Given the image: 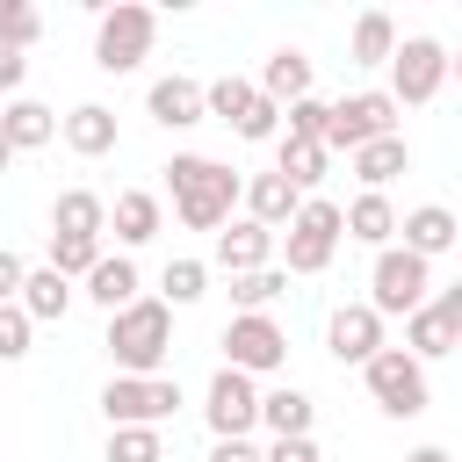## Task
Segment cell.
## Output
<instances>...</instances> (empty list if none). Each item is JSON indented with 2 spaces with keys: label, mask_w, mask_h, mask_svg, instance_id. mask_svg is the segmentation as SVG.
I'll return each instance as SVG.
<instances>
[{
  "label": "cell",
  "mask_w": 462,
  "mask_h": 462,
  "mask_svg": "<svg viewBox=\"0 0 462 462\" xmlns=\"http://www.w3.org/2000/svg\"><path fill=\"white\" fill-rule=\"evenodd\" d=\"M209 462H260V448H253V440H217Z\"/></svg>",
  "instance_id": "cell-43"
},
{
  "label": "cell",
  "mask_w": 462,
  "mask_h": 462,
  "mask_svg": "<svg viewBox=\"0 0 462 462\" xmlns=\"http://www.w3.org/2000/svg\"><path fill=\"white\" fill-rule=\"evenodd\" d=\"M108 224H116V238H123V245H152V238H159V195L123 188V195L108 202Z\"/></svg>",
  "instance_id": "cell-27"
},
{
  "label": "cell",
  "mask_w": 462,
  "mask_h": 462,
  "mask_svg": "<svg viewBox=\"0 0 462 462\" xmlns=\"http://www.w3.org/2000/svg\"><path fill=\"white\" fill-rule=\"evenodd\" d=\"M0 137H7L14 152H36V144H51V137H58V116H51L43 101H29V94H14V101L0 108Z\"/></svg>",
  "instance_id": "cell-26"
},
{
  "label": "cell",
  "mask_w": 462,
  "mask_h": 462,
  "mask_svg": "<svg viewBox=\"0 0 462 462\" xmlns=\"http://www.w3.org/2000/svg\"><path fill=\"white\" fill-rule=\"evenodd\" d=\"M397 231H404V253H419L426 267H433L448 245H462V224H455V209H440V202L404 209V217H397Z\"/></svg>",
  "instance_id": "cell-14"
},
{
  "label": "cell",
  "mask_w": 462,
  "mask_h": 462,
  "mask_svg": "<svg viewBox=\"0 0 462 462\" xmlns=\"http://www.w3.org/2000/svg\"><path fill=\"white\" fill-rule=\"evenodd\" d=\"M14 303L29 310V325H58V318L72 310V282H65L58 267H29V282H22Z\"/></svg>",
  "instance_id": "cell-24"
},
{
  "label": "cell",
  "mask_w": 462,
  "mask_h": 462,
  "mask_svg": "<svg viewBox=\"0 0 462 462\" xmlns=\"http://www.w3.org/2000/svg\"><path fill=\"white\" fill-rule=\"evenodd\" d=\"M433 310H440V318H448V325H455V332H462V282H448V289H440V296H433Z\"/></svg>",
  "instance_id": "cell-42"
},
{
  "label": "cell",
  "mask_w": 462,
  "mask_h": 462,
  "mask_svg": "<svg viewBox=\"0 0 462 462\" xmlns=\"http://www.w3.org/2000/svg\"><path fill=\"white\" fill-rule=\"evenodd\" d=\"M108 462H166L159 426H108Z\"/></svg>",
  "instance_id": "cell-31"
},
{
  "label": "cell",
  "mask_w": 462,
  "mask_h": 462,
  "mask_svg": "<svg viewBox=\"0 0 462 462\" xmlns=\"http://www.w3.org/2000/svg\"><path fill=\"white\" fill-rule=\"evenodd\" d=\"M152 36H159V14L137 7V0H116V7H101V22H94V65H101V72H137V65L152 58Z\"/></svg>",
  "instance_id": "cell-5"
},
{
  "label": "cell",
  "mask_w": 462,
  "mask_h": 462,
  "mask_svg": "<svg viewBox=\"0 0 462 462\" xmlns=\"http://www.w3.org/2000/svg\"><path fill=\"white\" fill-rule=\"evenodd\" d=\"M325 354H332L339 368H368V361L383 354V318H375L368 303H339L332 325H325Z\"/></svg>",
  "instance_id": "cell-12"
},
{
  "label": "cell",
  "mask_w": 462,
  "mask_h": 462,
  "mask_svg": "<svg viewBox=\"0 0 462 462\" xmlns=\"http://www.w3.org/2000/svg\"><path fill=\"white\" fill-rule=\"evenodd\" d=\"M253 87H260V94H267L274 108H289V101H303V94H310V58L282 43V51H274V58L260 65V79H253Z\"/></svg>",
  "instance_id": "cell-20"
},
{
  "label": "cell",
  "mask_w": 462,
  "mask_h": 462,
  "mask_svg": "<svg viewBox=\"0 0 462 462\" xmlns=\"http://www.w3.org/2000/svg\"><path fill=\"white\" fill-rule=\"evenodd\" d=\"M361 375H368V397H375L390 419H419V411L433 404V390H426V368H419L404 346H383V354H375Z\"/></svg>",
  "instance_id": "cell-9"
},
{
  "label": "cell",
  "mask_w": 462,
  "mask_h": 462,
  "mask_svg": "<svg viewBox=\"0 0 462 462\" xmlns=\"http://www.w3.org/2000/svg\"><path fill=\"white\" fill-rule=\"evenodd\" d=\"M346 224H339V202L325 195H303V209L289 217V238H282V274H325L332 253H339Z\"/></svg>",
  "instance_id": "cell-3"
},
{
  "label": "cell",
  "mask_w": 462,
  "mask_h": 462,
  "mask_svg": "<svg viewBox=\"0 0 462 462\" xmlns=\"http://www.w3.org/2000/svg\"><path fill=\"white\" fill-rule=\"evenodd\" d=\"M7 166H14V144H7V137H0V173H7Z\"/></svg>",
  "instance_id": "cell-45"
},
{
  "label": "cell",
  "mask_w": 462,
  "mask_h": 462,
  "mask_svg": "<svg viewBox=\"0 0 462 462\" xmlns=\"http://www.w3.org/2000/svg\"><path fill=\"white\" fill-rule=\"evenodd\" d=\"M29 339H36L29 310H22V303H0V361H22V354H29Z\"/></svg>",
  "instance_id": "cell-37"
},
{
  "label": "cell",
  "mask_w": 462,
  "mask_h": 462,
  "mask_svg": "<svg viewBox=\"0 0 462 462\" xmlns=\"http://www.w3.org/2000/svg\"><path fill=\"white\" fill-rule=\"evenodd\" d=\"M339 224H346V238H354V245H375V253L397 238V209H390V195H368V188L339 209Z\"/></svg>",
  "instance_id": "cell-18"
},
{
  "label": "cell",
  "mask_w": 462,
  "mask_h": 462,
  "mask_svg": "<svg viewBox=\"0 0 462 462\" xmlns=\"http://www.w3.org/2000/svg\"><path fill=\"white\" fill-rule=\"evenodd\" d=\"M253 101H260V87H253V79H238V72H224V79H209V87H202V108H209L217 123H238Z\"/></svg>",
  "instance_id": "cell-30"
},
{
  "label": "cell",
  "mask_w": 462,
  "mask_h": 462,
  "mask_svg": "<svg viewBox=\"0 0 462 462\" xmlns=\"http://www.w3.org/2000/svg\"><path fill=\"white\" fill-rule=\"evenodd\" d=\"M448 79H462V51H455V58H448Z\"/></svg>",
  "instance_id": "cell-46"
},
{
  "label": "cell",
  "mask_w": 462,
  "mask_h": 462,
  "mask_svg": "<svg viewBox=\"0 0 462 462\" xmlns=\"http://www.w3.org/2000/svg\"><path fill=\"white\" fill-rule=\"evenodd\" d=\"M159 289H166V310H173V303H202V289H209V267L180 253V260H166V274H159Z\"/></svg>",
  "instance_id": "cell-34"
},
{
  "label": "cell",
  "mask_w": 462,
  "mask_h": 462,
  "mask_svg": "<svg viewBox=\"0 0 462 462\" xmlns=\"http://www.w3.org/2000/svg\"><path fill=\"white\" fill-rule=\"evenodd\" d=\"M65 144L79 152V159H101V152H116V108H101V101H79L65 123Z\"/></svg>",
  "instance_id": "cell-21"
},
{
  "label": "cell",
  "mask_w": 462,
  "mask_h": 462,
  "mask_svg": "<svg viewBox=\"0 0 462 462\" xmlns=\"http://www.w3.org/2000/svg\"><path fill=\"white\" fill-rule=\"evenodd\" d=\"M144 116H152L159 130H195V123H209V108H202V79H188V72H166V79H152V94H144Z\"/></svg>",
  "instance_id": "cell-13"
},
{
  "label": "cell",
  "mask_w": 462,
  "mask_h": 462,
  "mask_svg": "<svg viewBox=\"0 0 462 462\" xmlns=\"http://www.w3.org/2000/svg\"><path fill=\"white\" fill-rule=\"evenodd\" d=\"M282 289H289V274H282V267H253V274H231V303H238V310H267Z\"/></svg>",
  "instance_id": "cell-35"
},
{
  "label": "cell",
  "mask_w": 462,
  "mask_h": 462,
  "mask_svg": "<svg viewBox=\"0 0 462 462\" xmlns=\"http://www.w3.org/2000/svg\"><path fill=\"white\" fill-rule=\"evenodd\" d=\"M289 361V332L267 318V310H238L231 325H224V368H238V375H274Z\"/></svg>",
  "instance_id": "cell-8"
},
{
  "label": "cell",
  "mask_w": 462,
  "mask_h": 462,
  "mask_svg": "<svg viewBox=\"0 0 462 462\" xmlns=\"http://www.w3.org/2000/svg\"><path fill=\"white\" fill-rule=\"evenodd\" d=\"M101 346H108L116 375H159V361L173 354V310H166V296H137L130 310H116Z\"/></svg>",
  "instance_id": "cell-2"
},
{
  "label": "cell",
  "mask_w": 462,
  "mask_h": 462,
  "mask_svg": "<svg viewBox=\"0 0 462 462\" xmlns=\"http://www.w3.org/2000/svg\"><path fill=\"white\" fill-rule=\"evenodd\" d=\"M404 462H455V455H448V448H411Z\"/></svg>",
  "instance_id": "cell-44"
},
{
  "label": "cell",
  "mask_w": 462,
  "mask_h": 462,
  "mask_svg": "<svg viewBox=\"0 0 462 462\" xmlns=\"http://www.w3.org/2000/svg\"><path fill=\"white\" fill-rule=\"evenodd\" d=\"M354 159V180L368 188V195H383L397 173H411V144L404 137H375V144H361V152H346Z\"/></svg>",
  "instance_id": "cell-17"
},
{
  "label": "cell",
  "mask_w": 462,
  "mask_h": 462,
  "mask_svg": "<svg viewBox=\"0 0 462 462\" xmlns=\"http://www.w3.org/2000/svg\"><path fill=\"white\" fill-rule=\"evenodd\" d=\"M94 260H101V238H65V231H51V260H43V267H58L65 282H87Z\"/></svg>",
  "instance_id": "cell-33"
},
{
  "label": "cell",
  "mask_w": 462,
  "mask_h": 462,
  "mask_svg": "<svg viewBox=\"0 0 462 462\" xmlns=\"http://www.w3.org/2000/svg\"><path fill=\"white\" fill-rule=\"evenodd\" d=\"M166 188H173V209H180L188 231L231 224V202L245 195V180H238L224 159H202V152H173V159H166Z\"/></svg>",
  "instance_id": "cell-1"
},
{
  "label": "cell",
  "mask_w": 462,
  "mask_h": 462,
  "mask_svg": "<svg viewBox=\"0 0 462 462\" xmlns=\"http://www.w3.org/2000/svg\"><path fill=\"white\" fill-rule=\"evenodd\" d=\"M260 462H325V455H318V440L303 433V440H274V448H260Z\"/></svg>",
  "instance_id": "cell-39"
},
{
  "label": "cell",
  "mask_w": 462,
  "mask_h": 462,
  "mask_svg": "<svg viewBox=\"0 0 462 462\" xmlns=\"http://www.w3.org/2000/svg\"><path fill=\"white\" fill-rule=\"evenodd\" d=\"M375 137H397V101H390L383 87L332 101V123H325V152H361V144H375Z\"/></svg>",
  "instance_id": "cell-7"
},
{
  "label": "cell",
  "mask_w": 462,
  "mask_h": 462,
  "mask_svg": "<svg viewBox=\"0 0 462 462\" xmlns=\"http://www.w3.org/2000/svg\"><path fill=\"white\" fill-rule=\"evenodd\" d=\"M87 296H94L108 318L130 310V303H137V260H130V253H101V260L87 267Z\"/></svg>",
  "instance_id": "cell-16"
},
{
  "label": "cell",
  "mask_w": 462,
  "mask_h": 462,
  "mask_svg": "<svg viewBox=\"0 0 462 462\" xmlns=\"http://www.w3.org/2000/svg\"><path fill=\"white\" fill-rule=\"evenodd\" d=\"M22 79H29V58L22 51H0V94H14Z\"/></svg>",
  "instance_id": "cell-41"
},
{
  "label": "cell",
  "mask_w": 462,
  "mask_h": 462,
  "mask_svg": "<svg viewBox=\"0 0 462 462\" xmlns=\"http://www.w3.org/2000/svg\"><path fill=\"white\" fill-rule=\"evenodd\" d=\"M397 58V22L383 14V7H368L361 22H354V43H346V65H390Z\"/></svg>",
  "instance_id": "cell-28"
},
{
  "label": "cell",
  "mask_w": 462,
  "mask_h": 462,
  "mask_svg": "<svg viewBox=\"0 0 462 462\" xmlns=\"http://www.w3.org/2000/svg\"><path fill=\"white\" fill-rule=\"evenodd\" d=\"M231 130H238L245 144H267V137H282V108H274V101L260 94V101H253V108H245V116H238Z\"/></svg>",
  "instance_id": "cell-38"
},
{
  "label": "cell",
  "mask_w": 462,
  "mask_h": 462,
  "mask_svg": "<svg viewBox=\"0 0 462 462\" xmlns=\"http://www.w3.org/2000/svg\"><path fill=\"white\" fill-rule=\"evenodd\" d=\"M22 282H29L22 253H7V245H0V303H14V296H22Z\"/></svg>",
  "instance_id": "cell-40"
},
{
  "label": "cell",
  "mask_w": 462,
  "mask_h": 462,
  "mask_svg": "<svg viewBox=\"0 0 462 462\" xmlns=\"http://www.w3.org/2000/svg\"><path fill=\"white\" fill-rule=\"evenodd\" d=\"M202 419H209L217 440H245V433L260 426V390H253V375L217 368V375H209V397H202Z\"/></svg>",
  "instance_id": "cell-11"
},
{
  "label": "cell",
  "mask_w": 462,
  "mask_h": 462,
  "mask_svg": "<svg viewBox=\"0 0 462 462\" xmlns=\"http://www.w3.org/2000/svg\"><path fill=\"white\" fill-rule=\"evenodd\" d=\"M217 267L224 274H253V267H274V231L253 224V217H231L217 231Z\"/></svg>",
  "instance_id": "cell-15"
},
{
  "label": "cell",
  "mask_w": 462,
  "mask_h": 462,
  "mask_svg": "<svg viewBox=\"0 0 462 462\" xmlns=\"http://www.w3.org/2000/svg\"><path fill=\"white\" fill-rule=\"evenodd\" d=\"M440 87H448V51H440L433 36H404L397 58H390V101H397V108H419V101H433Z\"/></svg>",
  "instance_id": "cell-10"
},
{
  "label": "cell",
  "mask_w": 462,
  "mask_h": 462,
  "mask_svg": "<svg viewBox=\"0 0 462 462\" xmlns=\"http://www.w3.org/2000/svg\"><path fill=\"white\" fill-rule=\"evenodd\" d=\"M325 166H332L325 144H296V137H282V152H274V173H282L296 195H310V188L325 180Z\"/></svg>",
  "instance_id": "cell-29"
},
{
  "label": "cell",
  "mask_w": 462,
  "mask_h": 462,
  "mask_svg": "<svg viewBox=\"0 0 462 462\" xmlns=\"http://www.w3.org/2000/svg\"><path fill=\"white\" fill-rule=\"evenodd\" d=\"M296 209H303V195H296V188H289L282 173H253V180H245V217H253V224L282 231V224H289Z\"/></svg>",
  "instance_id": "cell-22"
},
{
  "label": "cell",
  "mask_w": 462,
  "mask_h": 462,
  "mask_svg": "<svg viewBox=\"0 0 462 462\" xmlns=\"http://www.w3.org/2000/svg\"><path fill=\"white\" fill-rule=\"evenodd\" d=\"M419 303H433V267L404 245H383L368 267V310L375 318H411Z\"/></svg>",
  "instance_id": "cell-4"
},
{
  "label": "cell",
  "mask_w": 462,
  "mask_h": 462,
  "mask_svg": "<svg viewBox=\"0 0 462 462\" xmlns=\"http://www.w3.org/2000/svg\"><path fill=\"white\" fill-rule=\"evenodd\" d=\"M180 411V383L173 375H108L101 390V419L108 426H159Z\"/></svg>",
  "instance_id": "cell-6"
},
{
  "label": "cell",
  "mask_w": 462,
  "mask_h": 462,
  "mask_svg": "<svg viewBox=\"0 0 462 462\" xmlns=\"http://www.w3.org/2000/svg\"><path fill=\"white\" fill-rule=\"evenodd\" d=\"M43 36V14L29 0H0V51H29Z\"/></svg>",
  "instance_id": "cell-36"
},
{
  "label": "cell",
  "mask_w": 462,
  "mask_h": 462,
  "mask_svg": "<svg viewBox=\"0 0 462 462\" xmlns=\"http://www.w3.org/2000/svg\"><path fill=\"white\" fill-rule=\"evenodd\" d=\"M282 137H296V144H325V123H332V101H318V94H303V101H289L282 108Z\"/></svg>",
  "instance_id": "cell-32"
},
{
  "label": "cell",
  "mask_w": 462,
  "mask_h": 462,
  "mask_svg": "<svg viewBox=\"0 0 462 462\" xmlns=\"http://www.w3.org/2000/svg\"><path fill=\"white\" fill-rule=\"evenodd\" d=\"M310 419H318V404H310L296 383H282V390H260V426H267L274 440H303V433H310Z\"/></svg>",
  "instance_id": "cell-19"
},
{
  "label": "cell",
  "mask_w": 462,
  "mask_h": 462,
  "mask_svg": "<svg viewBox=\"0 0 462 462\" xmlns=\"http://www.w3.org/2000/svg\"><path fill=\"white\" fill-rule=\"evenodd\" d=\"M51 231H65V238H101V231H108V202H101L94 188H65V195L51 202Z\"/></svg>",
  "instance_id": "cell-23"
},
{
  "label": "cell",
  "mask_w": 462,
  "mask_h": 462,
  "mask_svg": "<svg viewBox=\"0 0 462 462\" xmlns=\"http://www.w3.org/2000/svg\"><path fill=\"white\" fill-rule=\"evenodd\" d=\"M455 346H462V332H455L433 303H419V310L404 318V354H411L419 368H426V361H440V354H455Z\"/></svg>",
  "instance_id": "cell-25"
}]
</instances>
